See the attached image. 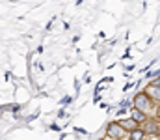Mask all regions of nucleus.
I'll list each match as a JSON object with an SVG mask.
<instances>
[{
	"label": "nucleus",
	"mask_w": 160,
	"mask_h": 140,
	"mask_svg": "<svg viewBox=\"0 0 160 140\" xmlns=\"http://www.w3.org/2000/svg\"><path fill=\"white\" fill-rule=\"evenodd\" d=\"M134 108H140L143 112H149L155 108V101L147 92H140L134 95Z\"/></svg>",
	"instance_id": "f257e3e1"
},
{
	"label": "nucleus",
	"mask_w": 160,
	"mask_h": 140,
	"mask_svg": "<svg viewBox=\"0 0 160 140\" xmlns=\"http://www.w3.org/2000/svg\"><path fill=\"white\" fill-rule=\"evenodd\" d=\"M123 133H125V129L121 127V123H118V122H112V123H108V127H106V135H108L110 138H121Z\"/></svg>",
	"instance_id": "f03ea898"
},
{
	"label": "nucleus",
	"mask_w": 160,
	"mask_h": 140,
	"mask_svg": "<svg viewBox=\"0 0 160 140\" xmlns=\"http://www.w3.org/2000/svg\"><path fill=\"white\" fill-rule=\"evenodd\" d=\"M145 133H153V135H160L158 129V122L157 120H145Z\"/></svg>",
	"instance_id": "7ed1b4c3"
},
{
	"label": "nucleus",
	"mask_w": 160,
	"mask_h": 140,
	"mask_svg": "<svg viewBox=\"0 0 160 140\" xmlns=\"http://www.w3.org/2000/svg\"><path fill=\"white\" fill-rule=\"evenodd\" d=\"M119 123H121V127H123L125 131H128V133H130V131H134L136 127H140V123H138V122H136L134 118H128V120H123V122H119Z\"/></svg>",
	"instance_id": "20e7f679"
},
{
	"label": "nucleus",
	"mask_w": 160,
	"mask_h": 140,
	"mask_svg": "<svg viewBox=\"0 0 160 140\" xmlns=\"http://www.w3.org/2000/svg\"><path fill=\"white\" fill-rule=\"evenodd\" d=\"M145 92H147L149 95H151V97H153V101H155V103H160V86L149 84V86L145 88Z\"/></svg>",
	"instance_id": "39448f33"
},
{
	"label": "nucleus",
	"mask_w": 160,
	"mask_h": 140,
	"mask_svg": "<svg viewBox=\"0 0 160 140\" xmlns=\"http://www.w3.org/2000/svg\"><path fill=\"white\" fill-rule=\"evenodd\" d=\"M132 118L142 125V123H145V120H147V112H143V110H140V108H132Z\"/></svg>",
	"instance_id": "423d86ee"
},
{
	"label": "nucleus",
	"mask_w": 160,
	"mask_h": 140,
	"mask_svg": "<svg viewBox=\"0 0 160 140\" xmlns=\"http://www.w3.org/2000/svg\"><path fill=\"white\" fill-rule=\"evenodd\" d=\"M145 135H147V133H145V129H142V127H136L134 131L128 133V137L132 140H142V138H145Z\"/></svg>",
	"instance_id": "0eeeda50"
},
{
	"label": "nucleus",
	"mask_w": 160,
	"mask_h": 140,
	"mask_svg": "<svg viewBox=\"0 0 160 140\" xmlns=\"http://www.w3.org/2000/svg\"><path fill=\"white\" fill-rule=\"evenodd\" d=\"M151 84H155V86H160V73L157 75V77H155V79H153V82H151Z\"/></svg>",
	"instance_id": "6e6552de"
},
{
	"label": "nucleus",
	"mask_w": 160,
	"mask_h": 140,
	"mask_svg": "<svg viewBox=\"0 0 160 140\" xmlns=\"http://www.w3.org/2000/svg\"><path fill=\"white\" fill-rule=\"evenodd\" d=\"M155 112H157V118H158V120H160V103H158V106L155 108Z\"/></svg>",
	"instance_id": "1a4fd4ad"
}]
</instances>
